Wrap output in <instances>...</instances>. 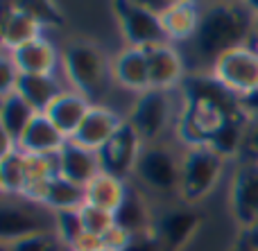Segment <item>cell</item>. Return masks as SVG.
<instances>
[{"mask_svg": "<svg viewBox=\"0 0 258 251\" xmlns=\"http://www.w3.org/2000/svg\"><path fill=\"white\" fill-rule=\"evenodd\" d=\"M247 129H249V120L238 111L224 120V125L206 140V145H209L213 152H218L222 158L238 163L242 158V152H245Z\"/></svg>", "mask_w": 258, "mask_h": 251, "instance_id": "603a6c76", "label": "cell"}, {"mask_svg": "<svg viewBox=\"0 0 258 251\" xmlns=\"http://www.w3.org/2000/svg\"><path fill=\"white\" fill-rule=\"evenodd\" d=\"M129 240H132V233L129 231H125L122 226H113V229H109L107 233L102 235V242L107 249H113V251H125Z\"/></svg>", "mask_w": 258, "mask_h": 251, "instance_id": "836d02e7", "label": "cell"}, {"mask_svg": "<svg viewBox=\"0 0 258 251\" xmlns=\"http://www.w3.org/2000/svg\"><path fill=\"white\" fill-rule=\"evenodd\" d=\"M251 25H254V16L247 3L202 5L200 30L190 43L183 45L186 50H181L188 68L200 70L202 75H209L211 66L224 52L249 43Z\"/></svg>", "mask_w": 258, "mask_h": 251, "instance_id": "6da1fadb", "label": "cell"}, {"mask_svg": "<svg viewBox=\"0 0 258 251\" xmlns=\"http://www.w3.org/2000/svg\"><path fill=\"white\" fill-rule=\"evenodd\" d=\"M209 77L229 95L242 100L258 91V50L245 43L224 52L211 66Z\"/></svg>", "mask_w": 258, "mask_h": 251, "instance_id": "52a82bcc", "label": "cell"}, {"mask_svg": "<svg viewBox=\"0 0 258 251\" xmlns=\"http://www.w3.org/2000/svg\"><path fill=\"white\" fill-rule=\"evenodd\" d=\"M125 251H165V247L161 242V238L156 235V231L152 229V231H145V233L132 235Z\"/></svg>", "mask_w": 258, "mask_h": 251, "instance_id": "d6a6232c", "label": "cell"}, {"mask_svg": "<svg viewBox=\"0 0 258 251\" xmlns=\"http://www.w3.org/2000/svg\"><path fill=\"white\" fill-rule=\"evenodd\" d=\"M100 172H102L100 154L82 147L75 140H68L59 152V175L82 188H86Z\"/></svg>", "mask_w": 258, "mask_h": 251, "instance_id": "ffe728a7", "label": "cell"}, {"mask_svg": "<svg viewBox=\"0 0 258 251\" xmlns=\"http://www.w3.org/2000/svg\"><path fill=\"white\" fill-rule=\"evenodd\" d=\"M242 158H251V161H258V120H256V122H249ZM242 158H240V161H242Z\"/></svg>", "mask_w": 258, "mask_h": 251, "instance_id": "d590c367", "label": "cell"}, {"mask_svg": "<svg viewBox=\"0 0 258 251\" xmlns=\"http://www.w3.org/2000/svg\"><path fill=\"white\" fill-rule=\"evenodd\" d=\"M41 36H45L43 25L27 14L21 3L5 0L0 5V45L5 52H14Z\"/></svg>", "mask_w": 258, "mask_h": 251, "instance_id": "4fadbf2b", "label": "cell"}, {"mask_svg": "<svg viewBox=\"0 0 258 251\" xmlns=\"http://www.w3.org/2000/svg\"><path fill=\"white\" fill-rule=\"evenodd\" d=\"M102 251H113V249H107V247H104V249H102Z\"/></svg>", "mask_w": 258, "mask_h": 251, "instance_id": "60d3db41", "label": "cell"}, {"mask_svg": "<svg viewBox=\"0 0 258 251\" xmlns=\"http://www.w3.org/2000/svg\"><path fill=\"white\" fill-rule=\"evenodd\" d=\"M80 215H82V222H84L86 233L100 235V238H102L109 229L116 226V213H109V211H104V208L93 206V204H84V206L80 208Z\"/></svg>", "mask_w": 258, "mask_h": 251, "instance_id": "f1b7e54d", "label": "cell"}, {"mask_svg": "<svg viewBox=\"0 0 258 251\" xmlns=\"http://www.w3.org/2000/svg\"><path fill=\"white\" fill-rule=\"evenodd\" d=\"M240 240L247 244V247H251L254 251H258V222L254 226H251L249 231H245V233H240Z\"/></svg>", "mask_w": 258, "mask_h": 251, "instance_id": "74e56055", "label": "cell"}, {"mask_svg": "<svg viewBox=\"0 0 258 251\" xmlns=\"http://www.w3.org/2000/svg\"><path fill=\"white\" fill-rule=\"evenodd\" d=\"M102 249H104L102 238L93 235V233H86V231L68 247V251H102Z\"/></svg>", "mask_w": 258, "mask_h": 251, "instance_id": "e575fe53", "label": "cell"}, {"mask_svg": "<svg viewBox=\"0 0 258 251\" xmlns=\"http://www.w3.org/2000/svg\"><path fill=\"white\" fill-rule=\"evenodd\" d=\"M84 233V222L80 211H57L54 213V235L66 247H71L80 235Z\"/></svg>", "mask_w": 258, "mask_h": 251, "instance_id": "83f0119b", "label": "cell"}, {"mask_svg": "<svg viewBox=\"0 0 258 251\" xmlns=\"http://www.w3.org/2000/svg\"><path fill=\"white\" fill-rule=\"evenodd\" d=\"M91 107H93V102H91L86 95L77 93V91H73V89H66L63 93H59L57 98L50 102V107L43 111V116L71 140L73 136L77 134L80 125L84 122Z\"/></svg>", "mask_w": 258, "mask_h": 251, "instance_id": "2e32d148", "label": "cell"}, {"mask_svg": "<svg viewBox=\"0 0 258 251\" xmlns=\"http://www.w3.org/2000/svg\"><path fill=\"white\" fill-rule=\"evenodd\" d=\"M227 158H222L209 145H195V147H183L181 158V190H179V202L188 206H197L204 199L213 195L220 179L227 170Z\"/></svg>", "mask_w": 258, "mask_h": 251, "instance_id": "5b68a950", "label": "cell"}, {"mask_svg": "<svg viewBox=\"0 0 258 251\" xmlns=\"http://www.w3.org/2000/svg\"><path fill=\"white\" fill-rule=\"evenodd\" d=\"M147 66H150V89L179 91L188 79L186 57L174 43H163L147 50Z\"/></svg>", "mask_w": 258, "mask_h": 251, "instance_id": "7c38bea8", "label": "cell"}, {"mask_svg": "<svg viewBox=\"0 0 258 251\" xmlns=\"http://www.w3.org/2000/svg\"><path fill=\"white\" fill-rule=\"evenodd\" d=\"M127 186H129V181L102 170L86 186V204H93V206L104 208L109 213H118V208L125 202Z\"/></svg>", "mask_w": 258, "mask_h": 251, "instance_id": "cb8c5ba5", "label": "cell"}, {"mask_svg": "<svg viewBox=\"0 0 258 251\" xmlns=\"http://www.w3.org/2000/svg\"><path fill=\"white\" fill-rule=\"evenodd\" d=\"M9 54L21 75H57V70H61V48L45 36Z\"/></svg>", "mask_w": 258, "mask_h": 251, "instance_id": "e0dca14e", "label": "cell"}, {"mask_svg": "<svg viewBox=\"0 0 258 251\" xmlns=\"http://www.w3.org/2000/svg\"><path fill=\"white\" fill-rule=\"evenodd\" d=\"M18 79H21V72H18L12 54L3 50V59H0V84H3V89H0V95L14 93L18 86Z\"/></svg>", "mask_w": 258, "mask_h": 251, "instance_id": "1f68e13d", "label": "cell"}, {"mask_svg": "<svg viewBox=\"0 0 258 251\" xmlns=\"http://www.w3.org/2000/svg\"><path fill=\"white\" fill-rule=\"evenodd\" d=\"M236 251H254L251 247H247L245 242H242V240H238V244H236Z\"/></svg>", "mask_w": 258, "mask_h": 251, "instance_id": "ab89813d", "label": "cell"}, {"mask_svg": "<svg viewBox=\"0 0 258 251\" xmlns=\"http://www.w3.org/2000/svg\"><path fill=\"white\" fill-rule=\"evenodd\" d=\"M168 41L174 45H188L195 39L202 23V5L190 0H172L165 14L161 16Z\"/></svg>", "mask_w": 258, "mask_h": 251, "instance_id": "d6986e66", "label": "cell"}, {"mask_svg": "<svg viewBox=\"0 0 258 251\" xmlns=\"http://www.w3.org/2000/svg\"><path fill=\"white\" fill-rule=\"evenodd\" d=\"M111 9H113V16H116L122 41L129 48L150 50V48H156V45L170 43L161 18L145 3H136V0L113 3Z\"/></svg>", "mask_w": 258, "mask_h": 251, "instance_id": "ba28073f", "label": "cell"}, {"mask_svg": "<svg viewBox=\"0 0 258 251\" xmlns=\"http://www.w3.org/2000/svg\"><path fill=\"white\" fill-rule=\"evenodd\" d=\"M21 5L25 7L27 14H32V16H34L36 21L43 25V30H48V27H59L63 23L61 9H59L57 5H52V3L36 0V3H21Z\"/></svg>", "mask_w": 258, "mask_h": 251, "instance_id": "4dcf8cb0", "label": "cell"}, {"mask_svg": "<svg viewBox=\"0 0 258 251\" xmlns=\"http://www.w3.org/2000/svg\"><path fill=\"white\" fill-rule=\"evenodd\" d=\"M238 109H240V113L249 122H256L258 120V91L251 95H247V98L238 100Z\"/></svg>", "mask_w": 258, "mask_h": 251, "instance_id": "8d00e7d4", "label": "cell"}, {"mask_svg": "<svg viewBox=\"0 0 258 251\" xmlns=\"http://www.w3.org/2000/svg\"><path fill=\"white\" fill-rule=\"evenodd\" d=\"M183 98V91H156L150 89L145 93L136 95L132 109H129L127 122L141 134L147 143H161L165 140L168 131L179 125L183 116V107H179L177 100Z\"/></svg>", "mask_w": 258, "mask_h": 251, "instance_id": "277c9868", "label": "cell"}, {"mask_svg": "<svg viewBox=\"0 0 258 251\" xmlns=\"http://www.w3.org/2000/svg\"><path fill=\"white\" fill-rule=\"evenodd\" d=\"M116 224L122 226L125 231H129L132 235L152 231L156 224L154 202H152L150 195H147L141 186L134 184V181H129L125 202H122V206L118 208V213H116Z\"/></svg>", "mask_w": 258, "mask_h": 251, "instance_id": "ac0fdd59", "label": "cell"}, {"mask_svg": "<svg viewBox=\"0 0 258 251\" xmlns=\"http://www.w3.org/2000/svg\"><path fill=\"white\" fill-rule=\"evenodd\" d=\"M202 226V213L195 211V206L188 204H168L161 213H156L154 231L161 238L165 251H181L195 238V233Z\"/></svg>", "mask_w": 258, "mask_h": 251, "instance_id": "30bf717a", "label": "cell"}, {"mask_svg": "<svg viewBox=\"0 0 258 251\" xmlns=\"http://www.w3.org/2000/svg\"><path fill=\"white\" fill-rule=\"evenodd\" d=\"M36 116L39 111L21 93L14 91L9 95H0V131H3V138L14 143L16 147Z\"/></svg>", "mask_w": 258, "mask_h": 251, "instance_id": "44dd1931", "label": "cell"}, {"mask_svg": "<svg viewBox=\"0 0 258 251\" xmlns=\"http://www.w3.org/2000/svg\"><path fill=\"white\" fill-rule=\"evenodd\" d=\"M86 204V188L63 179L61 175L50 179L48 197H45V208L50 211H80Z\"/></svg>", "mask_w": 258, "mask_h": 251, "instance_id": "4316f807", "label": "cell"}, {"mask_svg": "<svg viewBox=\"0 0 258 251\" xmlns=\"http://www.w3.org/2000/svg\"><path fill=\"white\" fill-rule=\"evenodd\" d=\"M63 91L66 89L57 79V75H21L16 86V93H21L39 113H43L50 102Z\"/></svg>", "mask_w": 258, "mask_h": 251, "instance_id": "d4e9b609", "label": "cell"}, {"mask_svg": "<svg viewBox=\"0 0 258 251\" xmlns=\"http://www.w3.org/2000/svg\"><path fill=\"white\" fill-rule=\"evenodd\" d=\"M27 156L21 149H14L0 156V188L3 197H23L27 188Z\"/></svg>", "mask_w": 258, "mask_h": 251, "instance_id": "484cf974", "label": "cell"}, {"mask_svg": "<svg viewBox=\"0 0 258 251\" xmlns=\"http://www.w3.org/2000/svg\"><path fill=\"white\" fill-rule=\"evenodd\" d=\"M181 158L183 149L174 147L168 140L161 143H147L141 152V158L136 163L134 181L141 186L152 199H172L179 202V190H181Z\"/></svg>", "mask_w": 258, "mask_h": 251, "instance_id": "3957f363", "label": "cell"}, {"mask_svg": "<svg viewBox=\"0 0 258 251\" xmlns=\"http://www.w3.org/2000/svg\"><path fill=\"white\" fill-rule=\"evenodd\" d=\"M5 251H68V247L54 233H41L32 238L18 240L12 244H3Z\"/></svg>", "mask_w": 258, "mask_h": 251, "instance_id": "f546056e", "label": "cell"}, {"mask_svg": "<svg viewBox=\"0 0 258 251\" xmlns=\"http://www.w3.org/2000/svg\"><path fill=\"white\" fill-rule=\"evenodd\" d=\"M41 233H54V211L23 197H3L0 240L12 244Z\"/></svg>", "mask_w": 258, "mask_h": 251, "instance_id": "8992f818", "label": "cell"}, {"mask_svg": "<svg viewBox=\"0 0 258 251\" xmlns=\"http://www.w3.org/2000/svg\"><path fill=\"white\" fill-rule=\"evenodd\" d=\"M249 45H254L258 50V16L254 18V25H251V34H249Z\"/></svg>", "mask_w": 258, "mask_h": 251, "instance_id": "f35d334b", "label": "cell"}, {"mask_svg": "<svg viewBox=\"0 0 258 251\" xmlns=\"http://www.w3.org/2000/svg\"><path fill=\"white\" fill-rule=\"evenodd\" d=\"M111 84L134 95H141L145 91H150L147 50L122 45L111 57Z\"/></svg>", "mask_w": 258, "mask_h": 251, "instance_id": "9a60e30c", "label": "cell"}, {"mask_svg": "<svg viewBox=\"0 0 258 251\" xmlns=\"http://www.w3.org/2000/svg\"><path fill=\"white\" fill-rule=\"evenodd\" d=\"M229 211L240 233L258 222V161L242 158L236 163L229 181Z\"/></svg>", "mask_w": 258, "mask_h": 251, "instance_id": "9c48e42d", "label": "cell"}, {"mask_svg": "<svg viewBox=\"0 0 258 251\" xmlns=\"http://www.w3.org/2000/svg\"><path fill=\"white\" fill-rule=\"evenodd\" d=\"M127 118H122L116 109H111L109 104H93L91 111L86 113L84 122L80 125L77 134L71 140H75L77 145L91 149V152H102L109 145V140L118 134L122 125H125Z\"/></svg>", "mask_w": 258, "mask_h": 251, "instance_id": "5bb4252c", "label": "cell"}, {"mask_svg": "<svg viewBox=\"0 0 258 251\" xmlns=\"http://www.w3.org/2000/svg\"><path fill=\"white\" fill-rule=\"evenodd\" d=\"M66 143V136L43 113H39L32 120V125L27 127V131L23 134V138L18 140V149L23 154H30V156H52V154L61 152Z\"/></svg>", "mask_w": 258, "mask_h": 251, "instance_id": "7402d4cb", "label": "cell"}, {"mask_svg": "<svg viewBox=\"0 0 258 251\" xmlns=\"http://www.w3.org/2000/svg\"><path fill=\"white\" fill-rule=\"evenodd\" d=\"M145 147V140L141 138L136 129L125 120V125L118 129V134L109 140V145L100 152V163L102 170L113 177L129 181L134 177L136 163L141 158V152Z\"/></svg>", "mask_w": 258, "mask_h": 251, "instance_id": "8fae6325", "label": "cell"}, {"mask_svg": "<svg viewBox=\"0 0 258 251\" xmlns=\"http://www.w3.org/2000/svg\"><path fill=\"white\" fill-rule=\"evenodd\" d=\"M61 72L68 89L86 95L93 104L111 81V59L95 41L73 39L61 48Z\"/></svg>", "mask_w": 258, "mask_h": 251, "instance_id": "7a4b0ae2", "label": "cell"}]
</instances>
